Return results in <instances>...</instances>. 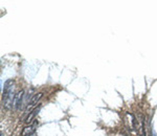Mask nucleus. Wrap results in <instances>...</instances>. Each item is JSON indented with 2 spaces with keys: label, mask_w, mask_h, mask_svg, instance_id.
<instances>
[{
  "label": "nucleus",
  "mask_w": 157,
  "mask_h": 136,
  "mask_svg": "<svg viewBox=\"0 0 157 136\" xmlns=\"http://www.w3.org/2000/svg\"><path fill=\"white\" fill-rule=\"evenodd\" d=\"M14 82L12 80H9L4 84V91H3V96H2V103H3L4 107L11 108L12 106H14Z\"/></svg>",
  "instance_id": "nucleus-1"
},
{
  "label": "nucleus",
  "mask_w": 157,
  "mask_h": 136,
  "mask_svg": "<svg viewBox=\"0 0 157 136\" xmlns=\"http://www.w3.org/2000/svg\"><path fill=\"white\" fill-rule=\"evenodd\" d=\"M23 95H24V91L23 90H20L18 91L16 95H15V100H14V108L18 110L20 108V106L22 104V100H23Z\"/></svg>",
  "instance_id": "nucleus-3"
},
{
  "label": "nucleus",
  "mask_w": 157,
  "mask_h": 136,
  "mask_svg": "<svg viewBox=\"0 0 157 136\" xmlns=\"http://www.w3.org/2000/svg\"><path fill=\"white\" fill-rule=\"evenodd\" d=\"M40 111V107H36L34 110H32V111L29 112V114L27 115V117L25 118V123H27V124H30V123L33 122V120L35 119V117H36V115L39 113Z\"/></svg>",
  "instance_id": "nucleus-5"
},
{
  "label": "nucleus",
  "mask_w": 157,
  "mask_h": 136,
  "mask_svg": "<svg viewBox=\"0 0 157 136\" xmlns=\"http://www.w3.org/2000/svg\"><path fill=\"white\" fill-rule=\"evenodd\" d=\"M42 95H43V93H37V94H35L34 96L30 99V100L29 102V104H27V107H26V111L29 112V110H32V108L34 107L35 105L37 104L38 102L40 100V99L42 97Z\"/></svg>",
  "instance_id": "nucleus-4"
},
{
  "label": "nucleus",
  "mask_w": 157,
  "mask_h": 136,
  "mask_svg": "<svg viewBox=\"0 0 157 136\" xmlns=\"http://www.w3.org/2000/svg\"><path fill=\"white\" fill-rule=\"evenodd\" d=\"M38 126V120H35L34 124H30L29 126H26L23 130H22L21 136H32L36 131V128Z\"/></svg>",
  "instance_id": "nucleus-2"
}]
</instances>
